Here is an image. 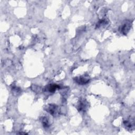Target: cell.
<instances>
[{
	"mask_svg": "<svg viewBox=\"0 0 135 135\" xmlns=\"http://www.w3.org/2000/svg\"><path fill=\"white\" fill-rule=\"evenodd\" d=\"M59 107L56 104H50L49 105L46 111L49 112L52 116H56L59 113Z\"/></svg>",
	"mask_w": 135,
	"mask_h": 135,
	"instance_id": "cell-1",
	"label": "cell"
},
{
	"mask_svg": "<svg viewBox=\"0 0 135 135\" xmlns=\"http://www.w3.org/2000/svg\"><path fill=\"white\" fill-rule=\"evenodd\" d=\"M131 27V23L129 21H126L121 27V32L124 34H126L128 31H129Z\"/></svg>",
	"mask_w": 135,
	"mask_h": 135,
	"instance_id": "cell-2",
	"label": "cell"
},
{
	"mask_svg": "<svg viewBox=\"0 0 135 135\" xmlns=\"http://www.w3.org/2000/svg\"><path fill=\"white\" fill-rule=\"evenodd\" d=\"M74 81L79 84H85L89 82V79L88 78H87L86 77H77L74 79Z\"/></svg>",
	"mask_w": 135,
	"mask_h": 135,
	"instance_id": "cell-3",
	"label": "cell"
},
{
	"mask_svg": "<svg viewBox=\"0 0 135 135\" xmlns=\"http://www.w3.org/2000/svg\"><path fill=\"white\" fill-rule=\"evenodd\" d=\"M59 88V86L56 84H50L47 87L46 90H47L49 92L53 93L57 89Z\"/></svg>",
	"mask_w": 135,
	"mask_h": 135,
	"instance_id": "cell-4",
	"label": "cell"
},
{
	"mask_svg": "<svg viewBox=\"0 0 135 135\" xmlns=\"http://www.w3.org/2000/svg\"><path fill=\"white\" fill-rule=\"evenodd\" d=\"M41 122L44 128H48L49 126V122L47 117H43L41 118Z\"/></svg>",
	"mask_w": 135,
	"mask_h": 135,
	"instance_id": "cell-5",
	"label": "cell"
},
{
	"mask_svg": "<svg viewBox=\"0 0 135 135\" xmlns=\"http://www.w3.org/2000/svg\"><path fill=\"white\" fill-rule=\"evenodd\" d=\"M124 126L127 127V128H132L133 127V122H130V121H124Z\"/></svg>",
	"mask_w": 135,
	"mask_h": 135,
	"instance_id": "cell-6",
	"label": "cell"
}]
</instances>
